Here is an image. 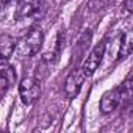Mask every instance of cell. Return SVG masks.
Masks as SVG:
<instances>
[{
	"label": "cell",
	"instance_id": "cell-1",
	"mask_svg": "<svg viewBox=\"0 0 133 133\" xmlns=\"http://www.w3.org/2000/svg\"><path fill=\"white\" fill-rule=\"evenodd\" d=\"M131 97H133V74L128 75L119 86L107 91L102 96V99L99 102V110L102 114L113 113L116 108L127 103Z\"/></svg>",
	"mask_w": 133,
	"mask_h": 133
},
{
	"label": "cell",
	"instance_id": "cell-2",
	"mask_svg": "<svg viewBox=\"0 0 133 133\" xmlns=\"http://www.w3.org/2000/svg\"><path fill=\"white\" fill-rule=\"evenodd\" d=\"M44 42V31L39 25H33L17 42V55L21 58H30L35 56Z\"/></svg>",
	"mask_w": 133,
	"mask_h": 133
},
{
	"label": "cell",
	"instance_id": "cell-3",
	"mask_svg": "<svg viewBox=\"0 0 133 133\" xmlns=\"http://www.w3.org/2000/svg\"><path fill=\"white\" fill-rule=\"evenodd\" d=\"M47 2L45 0H25L16 10V21L19 22H30L44 17L47 13Z\"/></svg>",
	"mask_w": 133,
	"mask_h": 133
},
{
	"label": "cell",
	"instance_id": "cell-4",
	"mask_svg": "<svg viewBox=\"0 0 133 133\" xmlns=\"http://www.w3.org/2000/svg\"><path fill=\"white\" fill-rule=\"evenodd\" d=\"M19 96L24 105H33L41 97V83L35 77H27L19 83Z\"/></svg>",
	"mask_w": 133,
	"mask_h": 133
},
{
	"label": "cell",
	"instance_id": "cell-5",
	"mask_svg": "<svg viewBox=\"0 0 133 133\" xmlns=\"http://www.w3.org/2000/svg\"><path fill=\"white\" fill-rule=\"evenodd\" d=\"M86 78H88V77L85 75V72H83L82 68H80V69H77V68L72 69V71L69 72V75L66 77V80H64V86H63L66 97H68V99H74V97H77Z\"/></svg>",
	"mask_w": 133,
	"mask_h": 133
},
{
	"label": "cell",
	"instance_id": "cell-6",
	"mask_svg": "<svg viewBox=\"0 0 133 133\" xmlns=\"http://www.w3.org/2000/svg\"><path fill=\"white\" fill-rule=\"evenodd\" d=\"M105 41H102V42H99L97 45H94V49L89 52V55L85 58V61H83V64H82V69H83V72H85V75L86 77H91L97 69H99V66H100V63H102V58H103V55H105Z\"/></svg>",
	"mask_w": 133,
	"mask_h": 133
},
{
	"label": "cell",
	"instance_id": "cell-7",
	"mask_svg": "<svg viewBox=\"0 0 133 133\" xmlns=\"http://www.w3.org/2000/svg\"><path fill=\"white\" fill-rule=\"evenodd\" d=\"M0 97H3L6 91L16 83V71L13 68V64L8 63V59L2 58L0 63Z\"/></svg>",
	"mask_w": 133,
	"mask_h": 133
},
{
	"label": "cell",
	"instance_id": "cell-8",
	"mask_svg": "<svg viewBox=\"0 0 133 133\" xmlns=\"http://www.w3.org/2000/svg\"><path fill=\"white\" fill-rule=\"evenodd\" d=\"M133 52V30L122 33L121 36V42H119V52H117V58H124L127 55H130Z\"/></svg>",
	"mask_w": 133,
	"mask_h": 133
},
{
	"label": "cell",
	"instance_id": "cell-9",
	"mask_svg": "<svg viewBox=\"0 0 133 133\" xmlns=\"http://www.w3.org/2000/svg\"><path fill=\"white\" fill-rule=\"evenodd\" d=\"M16 49H17V41L13 36H10V35H2V38H0V50H2V58L8 59Z\"/></svg>",
	"mask_w": 133,
	"mask_h": 133
},
{
	"label": "cell",
	"instance_id": "cell-10",
	"mask_svg": "<svg viewBox=\"0 0 133 133\" xmlns=\"http://www.w3.org/2000/svg\"><path fill=\"white\" fill-rule=\"evenodd\" d=\"M124 8L128 13H133V0H124Z\"/></svg>",
	"mask_w": 133,
	"mask_h": 133
},
{
	"label": "cell",
	"instance_id": "cell-11",
	"mask_svg": "<svg viewBox=\"0 0 133 133\" xmlns=\"http://www.w3.org/2000/svg\"><path fill=\"white\" fill-rule=\"evenodd\" d=\"M16 2H19V0H2V3H3V6H6L8 3H16Z\"/></svg>",
	"mask_w": 133,
	"mask_h": 133
}]
</instances>
